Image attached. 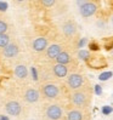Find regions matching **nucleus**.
Here are the masks:
<instances>
[{
  "label": "nucleus",
  "mask_w": 113,
  "mask_h": 120,
  "mask_svg": "<svg viewBox=\"0 0 113 120\" xmlns=\"http://www.w3.org/2000/svg\"><path fill=\"white\" fill-rule=\"evenodd\" d=\"M79 10H80V15L83 17H90L96 12L97 6H96V4L91 3V1H85V4L83 6H80Z\"/></svg>",
  "instance_id": "f257e3e1"
},
{
  "label": "nucleus",
  "mask_w": 113,
  "mask_h": 120,
  "mask_svg": "<svg viewBox=\"0 0 113 120\" xmlns=\"http://www.w3.org/2000/svg\"><path fill=\"white\" fill-rule=\"evenodd\" d=\"M46 115L51 120H60L62 118V109H61L60 105L52 104L46 109Z\"/></svg>",
  "instance_id": "f03ea898"
},
{
  "label": "nucleus",
  "mask_w": 113,
  "mask_h": 120,
  "mask_svg": "<svg viewBox=\"0 0 113 120\" xmlns=\"http://www.w3.org/2000/svg\"><path fill=\"white\" fill-rule=\"evenodd\" d=\"M43 94L47 98H56L60 94V90L56 85H54V84H46L43 87Z\"/></svg>",
  "instance_id": "7ed1b4c3"
},
{
  "label": "nucleus",
  "mask_w": 113,
  "mask_h": 120,
  "mask_svg": "<svg viewBox=\"0 0 113 120\" xmlns=\"http://www.w3.org/2000/svg\"><path fill=\"white\" fill-rule=\"evenodd\" d=\"M83 76L80 74H72L68 78V86L73 90H77L83 85Z\"/></svg>",
  "instance_id": "20e7f679"
},
{
  "label": "nucleus",
  "mask_w": 113,
  "mask_h": 120,
  "mask_svg": "<svg viewBox=\"0 0 113 120\" xmlns=\"http://www.w3.org/2000/svg\"><path fill=\"white\" fill-rule=\"evenodd\" d=\"M6 112L9 113L10 115H18L21 113V105L18 102H15V101H11L9 103H6V107H5Z\"/></svg>",
  "instance_id": "39448f33"
},
{
  "label": "nucleus",
  "mask_w": 113,
  "mask_h": 120,
  "mask_svg": "<svg viewBox=\"0 0 113 120\" xmlns=\"http://www.w3.org/2000/svg\"><path fill=\"white\" fill-rule=\"evenodd\" d=\"M3 53L5 57L11 58V57H15V56L18 53V46L16 44H9L6 47H4Z\"/></svg>",
  "instance_id": "423d86ee"
},
{
  "label": "nucleus",
  "mask_w": 113,
  "mask_h": 120,
  "mask_svg": "<svg viewBox=\"0 0 113 120\" xmlns=\"http://www.w3.org/2000/svg\"><path fill=\"white\" fill-rule=\"evenodd\" d=\"M72 102L75 105H84L86 103V95L82 92V91H78V92H74L72 95Z\"/></svg>",
  "instance_id": "0eeeda50"
},
{
  "label": "nucleus",
  "mask_w": 113,
  "mask_h": 120,
  "mask_svg": "<svg viewBox=\"0 0 113 120\" xmlns=\"http://www.w3.org/2000/svg\"><path fill=\"white\" fill-rule=\"evenodd\" d=\"M24 98H26L27 102L34 103V102H37L39 100V92L34 89H28L26 91V94H24Z\"/></svg>",
  "instance_id": "6e6552de"
},
{
  "label": "nucleus",
  "mask_w": 113,
  "mask_h": 120,
  "mask_svg": "<svg viewBox=\"0 0 113 120\" xmlns=\"http://www.w3.org/2000/svg\"><path fill=\"white\" fill-rule=\"evenodd\" d=\"M46 46H47V40L45 38H38V39H35L34 43H33V49L38 52L44 51L46 49Z\"/></svg>",
  "instance_id": "1a4fd4ad"
},
{
  "label": "nucleus",
  "mask_w": 113,
  "mask_h": 120,
  "mask_svg": "<svg viewBox=\"0 0 113 120\" xmlns=\"http://www.w3.org/2000/svg\"><path fill=\"white\" fill-rule=\"evenodd\" d=\"M62 51H61V46L60 45H57V44H54V45H51L50 47H47V51H46V56L49 58H56L57 56L61 53Z\"/></svg>",
  "instance_id": "9d476101"
},
{
  "label": "nucleus",
  "mask_w": 113,
  "mask_h": 120,
  "mask_svg": "<svg viewBox=\"0 0 113 120\" xmlns=\"http://www.w3.org/2000/svg\"><path fill=\"white\" fill-rule=\"evenodd\" d=\"M68 73V69L63 64H55L54 66V74L57 78H65Z\"/></svg>",
  "instance_id": "9b49d317"
},
{
  "label": "nucleus",
  "mask_w": 113,
  "mask_h": 120,
  "mask_svg": "<svg viewBox=\"0 0 113 120\" xmlns=\"http://www.w3.org/2000/svg\"><path fill=\"white\" fill-rule=\"evenodd\" d=\"M62 29H63V33H65L66 35L70 37V35L75 34V32H77V26H75L73 22H67V23L63 24Z\"/></svg>",
  "instance_id": "f8f14e48"
},
{
  "label": "nucleus",
  "mask_w": 113,
  "mask_h": 120,
  "mask_svg": "<svg viewBox=\"0 0 113 120\" xmlns=\"http://www.w3.org/2000/svg\"><path fill=\"white\" fill-rule=\"evenodd\" d=\"M56 61H57V64L66 66L67 63L70 62V56H69L67 52H61L57 57H56Z\"/></svg>",
  "instance_id": "ddd939ff"
},
{
  "label": "nucleus",
  "mask_w": 113,
  "mask_h": 120,
  "mask_svg": "<svg viewBox=\"0 0 113 120\" xmlns=\"http://www.w3.org/2000/svg\"><path fill=\"white\" fill-rule=\"evenodd\" d=\"M28 74V70L24 66H17L16 69H15V75L21 78V79H23V78H26Z\"/></svg>",
  "instance_id": "4468645a"
},
{
  "label": "nucleus",
  "mask_w": 113,
  "mask_h": 120,
  "mask_svg": "<svg viewBox=\"0 0 113 120\" xmlns=\"http://www.w3.org/2000/svg\"><path fill=\"white\" fill-rule=\"evenodd\" d=\"M67 118L68 120H83V114L79 110H70Z\"/></svg>",
  "instance_id": "2eb2a0df"
},
{
  "label": "nucleus",
  "mask_w": 113,
  "mask_h": 120,
  "mask_svg": "<svg viewBox=\"0 0 113 120\" xmlns=\"http://www.w3.org/2000/svg\"><path fill=\"white\" fill-rule=\"evenodd\" d=\"M10 44V37L8 34H0V47H6Z\"/></svg>",
  "instance_id": "dca6fc26"
},
{
  "label": "nucleus",
  "mask_w": 113,
  "mask_h": 120,
  "mask_svg": "<svg viewBox=\"0 0 113 120\" xmlns=\"http://www.w3.org/2000/svg\"><path fill=\"white\" fill-rule=\"evenodd\" d=\"M78 56H79V58L83 60V61H89V58H90V53L86 50H80Z\"/></svg>",
  "instance_id": "f3484780"
},
{
  "label": "nucleus",
  "mask_w": 113,
  "mask_h": 120,
  "mask_svg": "<svg viewBox=\"0 0 113 120\" xmlns=\"http://www.w3.org/2000/svg\"><path fill=\"white\" fill-rule=\"evenodd\" d=\"M112 75H113V73H112V72H103V73H101V74H100L98 79H100L101 81H106V80H108Z\"/></svg>",
  "instance_id": "a211bd4d"
},
{
  "label": "nucleus",
  "mask_w": 113,
  "mask_h": 120,
  "mask_svg": "<svg viewBox=\"0 0 113 120\" xmlns=\"http://www.w3.org/2000/svg\"><path fill=\"white\" fill-rule=\"evenodd\" d=\"M8 24H6L4 21H0V34H5V32L8 30Z\"/></svg>",
  "instance_id": "6ab92c4d"
},
{
  "label": "nucleus",
  "mask_w": 113,
  "mask_h": 120,
  "mask_svg": "<svg viewBox=\"0 0 113 120\" xmlns=\"http://www.w3.org/2000/svg\"><path fill=\"white\" fill-rule=\"evenodd\" d=\"M113 112V108L111 107V105H105V107L102 108V113L105 115H108V114H111V113Z\"/></svg>",
  "instance_id": "aec40b11"
},
{
  "label": "nucleus",
  "mask_w": 113,
  "mask_h": 120,
  "mask_svg": "<svg viewBox=\"0 0 113 120\" xmlns=\"http://www.w3.org/2000/svg\"><path fill=\"white\" fill-rule=\"evenodd\" d=\"M8 8H9V5H8V3H6V1H0V11H1V12L6 11V10H8Z\"/></svg>",
  "instance_id": "412c9836"
},
{
  "label": "nucleus",
  "mask_w": 113,
  "mask_h": 120,
  "mask_svg": "<svg viewBox=\"0 0 113 120\" xmlns=\"http://www.w3.org/2000/svg\"><path fill=\"white\" fill-rule=\"evenodd\" d=\"M41 4H43L44 6H52L55 4V1H54V0H43Z\"/></svg>",
  "instance_id": "4be33fe9"
},
{
  "label": "nucleus",
  "mask_w": 113,
  "mask_h": 120,
  "mask_svg": "<svg viewBox=\"0 0 113 120\" xmlns=\"http://www.w3.org/2000/svg\"><path fill=\"white\" fill-rule=\"evenodd\" d=\"M95 94L98 95V96L102 94V87H101L100 85H95Z\"/></svg>",
  "instance_id": "5701e85b"
},
{
  "label": "nucleus",
  "mask_w": 113,
  "mask_h": 120,
  "mask_svg": "<svg viewBox=\"0 0 113 120\" xmlns=\"http://www.w3.org/2000/svg\"><path fill=\"white\" fill-rule=\"evenodd\" d=\"M32 75H33V79L37 81L38 80V73H37V69H35L34 67L32 68Z\"/></svg>",
  "instance_id": "b1692460"
},
{
  "label": "nucleus",
  "mask_w": 113,
  "mask_h": 120,
  "mask_svg": "<svg viewBox=\"0 0 113 120\" xmlns=\"http://www.w3.org/2000/svg\"><path fill=\"white\" fill-rule=\"evenodd\" d=\"M89 46H90V50H93V51L98 50V45H97V44H95V43H91Z\"/></svg>",
  "instance_id": "393cba45"
},
{
  "label": "nucleus",
  "mask_w": 113,
  "mask_h": 120,
  "mask_svg": "<svg viewBox=\"0 0 113 120\" xmlns=\"http://www.w3.org/2000/svg\"><path fill=\"white\" fill-rule=\"evenodd\" d=\"M85 44H86V38H83V39H82V40L79 41V44H78V46H79V47H83V46L85 45Z\"/></svg>",
  "instance_id": "a878e982"
},
{
  "label": "nucleus",
  "mask_w": 113,
  "mask_h": 120,
  "mask_svg": "<svg viewBox=\"0 0 113 120\" xmlns=\"http://www.w3.org/2000/svg\"><path fill=\"white\" fill-rule=\"evenodd\" d=\"M0 120H9V118L6 115H0Z\"/></svg>",
  "instance_id": "bb28decb"
},
{
  "label": "nucleus",
  "mask_w": 113,
  "mask_h": 120,
  "mask_svg": "<svg viewBox=\"0 0 113 120\" xmlns=\"http://www.w3.org/2000/svg\"><path fill=\"white\" fill-rule=\"evenodd\" d=\"M112 23H113V18H112Z\"/></svg>",
  "instance_id": "cd10ccee"
}]
</instances>
